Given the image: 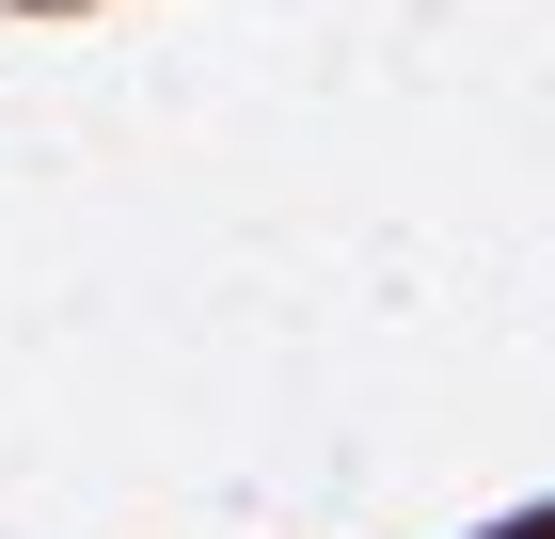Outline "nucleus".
<instances>
[{"instance_id": "obj_1", "label": "nucleus", "mask_w": 555, "mask_h": 539, "mask_svg": "<svg viewBox=\"0 0 555 539\" xmlns=\"http://www.w3.org/2000/svg\"><path fill=\"white\" fill-rule=\"evenodd\" d=\"M16 16H80V0H16Z\"/></svg>"}]
</instances>
